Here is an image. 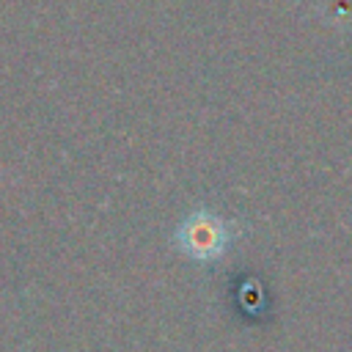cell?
Returning <instances> with one entry per match:
<instances>
[{
  "mask_svg": "<svg viewBox=\"0 0 352 352\" xmlns=\"http://www.w3.org/2000/svg\"><path fill=\"white\" fill-rule=\"evenodd\" d=\"M228 242H231L228 226L209 214H195V217L184 220L176 231V248L198 264L217 261L226 253Z\"/></svg>",
  "mask_w": 352,
  "mask_h": 352,
  "instance_id": "obj_1",
  "label": "cell"
}]
</instances>
